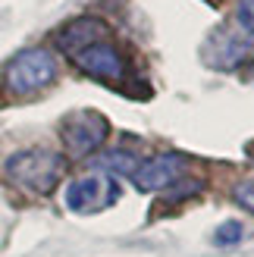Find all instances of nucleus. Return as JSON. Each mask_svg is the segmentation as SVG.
<instances>
[{"instance_id":"1","label":"nucleus","mask_w":254,"mask_h":257,"mask_svg":"<svg viewBox=\"0 0 254 257\" xmlns=\"http://www.w3.org/2000/svg\"><path fill=\"white\" fill-rule=\"evenodd\" d=\"M4 173L13 185L32 191V195H50L66 173V160L47 148H25L7 157Z\"/></svg>"},{"instance_id":"2","label":"nucleus","mask_w":254,"mask_h":257,"mask_svg":"<svg viewBox=\"0 0 254 257\" xmlns=\"http://www.w3.org/2000/svg\"><path fill=\"white\" fill-rule=\"evenodd\" d=\"M57 79V57L44 47H29L16 54L7 66L4 82L13 94H35Z\"/></svg>"},{"instance_id":"3","label":"nucleus","mask_w":254,"mask_h":257,"mask_svg":"<svg viewBox=\"0 0 254 257\" xmlns=\"http://www.w3.org/2000/svg\"><path fill=\"white\" fill-rule=\"evenodd\" d=\"M107 135H110V122L97 110H75L60 125V138H63V148H66L69 157L94 154L107 141Z\"/></svg>"},{"instance_id":"4","label":"nucleus","mask_w":254,"mask_h":257,"mask_svg":"<svg viewBox=\"0 0 254 257\" xmlns=\"http://www.w3.org/2000/svg\"><path fill=\"white\" fill-rule=\"evenodd\" d=\"M63 198H66V207L72 213H100V210H110L119 201V185L113 176L97 170V173H85L75 182H69Z\"/></svg>"},{"instance_id":"5","label":"nucleus","mask_w":254,"mask_h":257,"mask_svg":"<svg viewBox=\"0 0 254 257\" xmlns=\"http://www.w3.org/2000/svg\"><path fill=\"white\" fill-rule=\"evenodd\" d=\"M251 32H245L242 25H223V29H217L210 38H207V44H204V60L210 63L213 69H232L238 66L248 54H251Z\"/></svg>"},{"instance_id":"6","label":"nucleus","mask_w":254,"mask_h":257,"mask_svg":"<svg viewBox=\"0 0 254 257\" xmlns=\"http://www.w3.org/2000/svg\"><path fill=\"white\" fill-rule=\"evenodd\" d=\"M72 60H75V66H79L85 75L100 79V82H122L125 72H129V66H125V57H122L110 41L88 44V47L79 50Z\"/></svg>"},{"instance_id":"7","label":"nucleus","mask_w":254,"mask_h":257,"mask_svg":"<svg viewBox=\"0 0 254 257\" xmlns=\"http://www.w3.org/2000/svg\"><path fill=\"white\" fill-rule=\"evenodd\" d=\"M188 170V160L182 154H157L148 163H138V170L132 173V182L138 191H163L173 188Z\"/></svg>"},{"instance_id":"8","label":"nucleus","mask_w":254,"mask_h":257,"mask_svg":"<svg viewBox=\"0 0 254 257\" xmlns=\"http://www.w3.org/2000/svg\"><path fill=\"white\" fill-rule=\"evenodd\" d=\"M107 35H110V25H107L104 19H97V16H79V19H72V22H66V25L60 29L57 47L66 50L69 57H75V54H79V50H85L88 44L107 41Z\"/></svg>"},{"instance_id":"9","label":"nucleus","mask_w":254,"mask_h":257,"mask_svg":"<svg viewBox=\"0 0 254 257\" xmlns=\"http://www.w3.org/2000/svg\"><path fill=\"white\" fill-rule=\"evenodd\" d=\"M138 160L135 154H129V151H107L104 157L97 160V166H100V173H116V176H132L135 170H138Z\"/></svg>"},{"instance_id":"10","label":"nucleus","mask_w":254,"mask_h":257,"mask_svg":"<svg viewBox=\"0 0 254 257\" xmlns=\"http://www.w3.org/2000/svg\"><path fill=\"white\" fill-rule=\"evenodd\" d=\"M242 238H245V226L238 220H226V223L217 226V232H213V245L229 248V245H238Z\"/></svg>"},{"instance_id":"11","label":"nucleus","mask_w":254,"mask_h":257,"mask_svg":"<svg viewBox=\"0 0 254 257\" xmlns=\"http://www.w3.org/2000/svg\"><path fill=\"white\" fill-rule=\"evenodd\" d=\"M235 201L242 204L248 213H254V179H248V182H238V185H235Z\"/></svg>"},{"instance_id":"12","label":"nucleus","mask_w":254,"mask_h":257,"mask_svg":"<svg viewBox=\"0 0 254 257\" xmlns=\"http://www.w3.org/2000/svg\"><path fill=\"white\" fill-rule=\"evenodd\" d=\"M235 22L242 25L245 32H251V35H254V0H242V4H238V13H235Z\"/></svg>"},{"instance_id":"13","label":"nucleus","mask_w":254,"mask_h":257,"mask_svg":"<svg viewBox=\"0 0 254 257\" xmlns=\"http://www.w3.org/2000/svg\"><path fill=\"white\" fill-rule=\"evenodd\" d=\"M248 154H251V157H254V145H251V148H248Z\"/></svg>"}]
</instances>
